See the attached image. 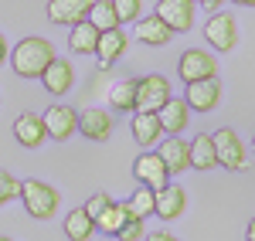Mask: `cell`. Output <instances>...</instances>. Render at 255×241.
Segmentation results:
<instances>
[{"mask_svg": "<svg viewBox=\"0 0 255 241\" xmlns=\"http://www.w3.org/2000/svg\"><path fill=\"white\" fill-rule=\"evenodd\" d=\"M41 85H44L51 95H65V92L75 85V68H72V61L55 55V58L48 61V68L41 72Z\"/></svg>", "mask_w": 255, "mask_h": 241, "instance_id": "7c38bea8", "label": "cell"}, {"mask_svg": "<svg viewBox=\"0 0 255 241\" xmlns=\"http://www.w3.org/2000/svg\"><path fill=\"white\" fill-rule=\"evenodd\" d=\"M89 7H92V0H48V17H51V24L72 27V24L85 20Z\"/></svg>", "mask_w": 255, "mask_h": 241, "instance_id": "e0dca14e", "label": "cell"}, {"mask_svg": "<svg viewBox=\"0 0 255 241\" xmlns=\"http://www.w3.org/2000/svg\"><path fill=\"white\" fill-rule=\"evenodd\" d=\"M157 157L163 160V166H167V173H170V177H174V173H184V170H191L187 143L177 140V136H170V140H163V136H160V143H157Z\"/></svg>", "mask_w": 255, "mask_h": 241, "instance_id": "9a60e30c", "label": "cell"}, {"mask_svg": "<svg viewBox=\"0 0 255 241\" xmlns=\"http://www.w3.org/2000/svg\"><path fill=\"white\" fill-rule=\"evenodd\" d=\"M17 190H20V180L10 173V170H0V207H3L7 201H14Z\"/></svg>", "mask_w": 255, "mask_h": 241, "instance_id": "f1b7e54d", "label": "cell"}, {"mask_svg": "<svg viewBox=\"0 0 255 241\" xmlns=\"http://www.w3.org/2000/svg\"><path fill=\"white\" fill-rule=\"evenodd\" d=\"M3 61H7V38L0 34V65H3Z\"/></svg>", "mask_w": 255, "mask_h": 241, "instance_id": "836d02e7", "label": "cell"}, {"mask_svg": "<svg viewBox=\"0 0 255 241\" xmlns=\"http://www.w3.org/2000/svg\"><path fill=\"white\" fill-rule=\"evenodd\" d=\"M163 102H170V81L163 75L136 79V112H160Z\"/></svg>", "mask_w": 255, "mask_h": 241, "instance_id": "8992f818", "label": "cell"}, {"mask_svg": "<svg viewBox=\"0 0 255 241\" xmlns=\"http://www.w3.org/2000/svg\"><path fill=\"white\" fill-rule=\"evenodd\" d=\"M0 241H10V238H0Z\"/></svg>", "mask_w": 255, "mask_h": 241, "instance_id": "74e56055", "label": "cell"}, {"mask_svg": "<svg viewBox=\"0 0 255 241\" xmlns=\"http://www.w3.org/2000/svg\"><path fill=\"white\" fill-rule=\"evenodd\" d=\"M99 27H92L89 20H79V24H72V31H68V48H72V55H96V44H99Z\"/></svg>", "mask_w": 255, "mask_h": 241, "instance_id": "7402d4cb", "label": "cell"}, {"mask_svg": "<svg viewBox=\"0 0 255 241\" xmlns=\"http://www.w3.org/2000/svg\"><path fill=\"white\" fill-rule=\"evenodd\" d=\"M187 157H191V166H194V170H215L218 157H215L211 133H197L194 140L187 143Z\"/></svg>", "mask_w": 255, "mask_h": 241, "instance_id": "44dd1931", "label": "cell"}, {"mask_svg": "<svg viewBox=\"0 0 255 241\" xmlns=\"http://www.w3.org/2000/svg\"><path fill=\"white\" fill-rule=\"evenodd\" d=\"M96 235V221L85 214V207H75L65 214V238L68 241H89Z\"/></svg>", "mask_w": 255, "mask_h": 241, "instance_id": "cb8c5ba5", "label": "cell"}, {"mask_svg": "<svg viewBox=\"0 0 255 241\" xmlns=\"http://www.w3.org/2000/svg\"><path fill=\"white\" fill-rule=\"evenodd\" d=\"M184 211H187V194H184V187H177V183L167 180L157 194H153V214H157L160 221H177Z\"/></svg>", "mask_w": 255, "mask_h": 241, "instance_id": "30bf717a", "label": "cell"}, {"mask_svg": "<svg viewBox=\"0 0 255 241\" xmlns=\"http://www.w3.org/2000/svg\"><path fill=\"white\" fill-rule=\"evenodd\" d=\"M20 204H24V211L34 218V221H51L55 214H58V190L51 187V183L44 180H20V190H17Z\"/></svg>", "mask_w": 255, "mask_h": 241, "instance_id": "7a4b0ae2", "label": "cell"}, {"mask_svg": "<svg viewBox=\"0 0 255 241\" xmlns=\"http://www.w3.org/2000/svg\"><path fill=\"white\" fill-rule=\"evenodd\" d=\"M14 136H17L20 146L38 150L41 143L48 140V133H44V119H41L38 112H20L17 119H14Z\"/></svg>", "mask_w": 255, "mask_h": 241, "instance_id": "2e32d148", "label": "cell"}, {"mask_svg": "<svg viewBox=\"0 0 255 241\" xmlns=\"http://www.w3.org/2000/svg\"><path fill=\"white\" fill-rule=\"evenodd\" d=\"M153 194H157L153 187L139 183V187H136V194H133V197L126 201V207H129V214H133V218H143V221H146V218L153 214Z\"/></svg>", "mask_w": 255, "mask_h": 241, "instance_id": "4316f807", "label": "cell"}, {"mask_svg": "<svg viewBox=\"0 0 255 241\" xmlns=\"http://www.w3.org/2000/svg\"><path fill=\"white\" fill-rule=\"evenodd\" d=\"M116 238L119 241H143V218H129V221L116 231Z\"/></svg>", "mask_w": 255, "mask_h": 241, "instance_id": "f546056e", "label": "cell"}, {"mask_svg": "<svg viewBox=\"0 0 255 241\" xmlns=\"http://www.w3.org/2000/svg\"><path fill=\"white\" fill-rule=\"evenodd\" d=\"M194 3H201V7H208V10H218L225 0H194Z\"/></svg>", "mask_w": 255, "mask_h": 241, "instance_id": "d6a6232c", "label": "cell"}, {"mask_svg": "<svg viewBox=\"0 0 255 241\" xmlns=\"http://www.w3.org/2000/svg\"><path fill=\"white\" fill-rule=\"evenodd\" d=\"M184 102H187L191 112H215L218 102H221V81H218V79L191 81L187 92H184Z\"/></svg>", "mask_w": 255, "mask_h": 241, "instance_id": "9c48e42d", "label": "cell"}, {"mask_svg": "<svg viewBox=\"0 0 255 241\" xmlns=\"http://www.w3.org/2000/svg\"><path fill=\"white\" fill-rule=\"evenodd\" d=\"M211 143H215L218 166H225V170H245L249 150H245V143L238 140V133H235V129L221 126L218 133H211Z\"/></svg>", "mask_w": 255, "mask_h": 241, "instance_id": "3957f363", "label": "cell"}, {"mask_svg": "<svg viewBox=\"0 0 255 241\" xmlns=\"http://www.w3.org/2000/svg\"><path fill=\"white\" fill-rule=\"evenodd\" d=\"M252 153H255V136H252Z\"/></svg>", "mask_w": 255, "mask_h": 241, "instance_id": "8d00e7d4", "label": "cell"}, {"mask_svg": "<svg viewBox=\"0 0 255 241\" xmlns=\"http://www.w3.org/2000/svg\"><path fill=\"white\" fill-rule=\"evenodd\" d=\"M146 241H177L170 231H153V235H146Z\"/></svg>", "mask_w": 255, "mask_h": 241, "instance_id": "1f68e13d", "label": "cell"}, {"mask_svg": "<svg viewBox=\"0 0 255 241\" xmlns=\"http://www.w3.org/2000/svg\"><path fill=\"white\" fill-rule=\"evenodd\" d=\"M194 14H197V3L194 0H160L157 3V17L174 31V34H184L194 27Z\"/></svg>", "mask_w": 255, "mask_h": 241, "instance_id": "ba28073f", "label": "cell"}, {"mask_svg": "<svg viewBox=\"0 0 255 241\" xmlns=\"http://www.w3.org/2000/svg\"><path fill=\"white\" fill-rule=\"evenodd\" d=\"M133 177L139 183H146V187H153V190H160L163 183L170 180V173H167L163 160L157 157V150H143L136 160H133Z\"/></svg>", "mask_w": 255, "mask_h": 241, "instance_id": "8fae6325", "label": "cell"}, {"mask_svg": "<svg viewBox=\"0 0 255 241\" xmlns=\"http://www.w3.org/2000/svg\"><path fill=\"white\" fill-rule=\"evenodd\" d=\"M41 119H44L48 140H55V143H65V140H72V136L79 133V112H75L72 105H51Z\"/></svg>", "mask_w": 255, "mask_h": 241, "instance_id": "52a82bcc", "label": "cell"}, {"mask_svg": "<svg viewBox=\"0 0 255 241\" xmlns=\"http://www.w3.org/2000/svg\"><path fill=\"white\" fill-rule=\"evenodd\" d=\"M109 201H113V197H109V194H92V197H89V201L82 204V207H85V214H89V218H92V221H96L99 214H102V211H106V207H109Z\"/></svg>", "mask_w": 255, "mask_h": 241, "instance_id": "4dcf8cb0", "label": "cell"}, {"mask_svg": "<svg viewBox=\"0 0 255 241\" xmlns=\"http://www.w3.org/2000/svg\"><path fill=\"white\" fill-rule=\"evenodd\" d=\"M136 38H139V44H146V48H163V44H170L174 31H170L157 14H150V17L136 20Z\"/></svg>", "mask_w": 255, "mask_h": 241, "instance_id": "ffe728a7", "label": "cell"}, {"mask_svg": "<svg viewBox=\"0 0 255 241\" xmlns=\"http://www.w3.org/2000/svg\"><path fill=\"white\" fill-rule=\"evenodd\" d=\"M113 7H116L119 24H133L143 14V0H113Z\"/></svg>", "mask_w": 255, "mask_h": 241, "instance_id": "83f0119b", "label": "cell"}, {"mask_svg": "<svg viewBox=\"0 0 255 241\" xmlns=\"http://www.w3.org/2000/svg\"><path fill=\"white\" fill-rule=\"evenodd\" d=\"M232 3H238V7H255V0H232Z\"/></svg>", "mask_w": 255, "mask_h": 241, "instance_id": "e575fe53", "label": "cell"}, {"mask_svg": "<svg viewBox=\"0 0 255 241\" xmlns=\"http://www.w3.org/2000/svg\"><path fill=\"white\" fill-rule=\"evenodd\" d=\"M204 41L215 48V51H232L238 44V20L228 10H215L208 24H204Z\"/></svg>", "mask_w": 255, "mask_h": 241, "instance_id": "5b68a950", "label": "cell"}, {"mask_svg": "<svg viewBox=\"0 0 255 241\" xmlns=\"http://www.w3.org/2000/svg\"><path fill=\"white\" fill-rule=\"evenodd\" d=\"M157 116H160L163 133L180 136V133L187 129V122H191V109H187V102H184V99H174V95H170V102H163V105H160Z\"/></svg>", "mask_w": 255, "mask_h": 241, "instance_id": "d6986e66", "label": "cell"}, {"mask_svg": "<svg viewBox=\"0 0 255 241\" xmlns=\"http://www.w3.org/2000/svg\"><path fill=\"white\" fill-rule=\"evenodd\" d=\"M126 31L123 27H113V31H102L99 34V44H96V55H99V68H109V65H116L123 55H126Z\"/></svg>", "mask_w": 255, "mask_h": 241, "instance_id": "5bb4252c", "label": "cell"}, {"mask_svg": "<svg viewBox=\"0 0 255 241\" xmlns=\"http://www.w3.org/2000/svg\"><path fill=\"white\" fill-rule=\"evenodd\" d=\"M113 129H116V122H113V116L106 109H89V112L79 116V133L92 143H106L113 136Z\"/></svg>", "mask_w": 255, "mask_h": 241, "instance_id": "4fadbf2b", "label": "cell"}, {"mask_svg": "<svg viewBox=\"0 0 255 241\" xmlns=\"http://www.w3.org/2000/svg\"><path fill=\"white\" fill-rule=\"evenodd\" d=\"M51 58H55V44L48 38H24L10 51V68L20 79H41Z\"/></svg>", "mask_w": 255, "mask_h": 241, "instance_id": "6da1fadb", "label": "cell"}, {"mask_svg": "<svg viewBox=\"0 0 255 241\" xmlns=\"http://www.w3.org/2000/svg\"><path fill=\"white\" fill-rule=\"evenodd\" d=\"M249 241H255V218L249 221Z\"/></svg>", "mask_w": 255, "mask_h": 241, "instance_id": "d590c367", "label": "cell"}, {"mask_svg": "<svg viewBox=\"0 0 255 241\" xmlns=\"http://www.w3.org/2000/svg\"><path fill=\"white\" fill-rule=\"evenodd\" d=\"M177 75L184 85H191V81H201V79H218V61L211 58V51H204V48H187L180 61H177Z\"/></svg>", "mask_w": 255, "mask_h": 241, "instance_id": "277c9868", "label": "cell"}, {"mask_svg": "<svg viewBox=\"0 0 255 241\" xmlns=\"http://www.w3.org/2000/svg\"><path fill=\"white\" fill-rule=\"evenodd\" d=\"M129 218H133V214H129L126 201H109V207H106V211L96 218V231L109 235V238H116V231H119L126 221H129Z\"/></svg>", "mask_w": 255, "mask_h": 241, "instance_id": "603a6c76", "label": "cell"}, {"mask_svg": "<svg viewBox=\"0 0 255 241\" xmlns=\"http://www.w3.org/2000/svg\"><path fill=\"white\" fill-rule=\"evenodd\" d=\"M109 105L116 112H136V79H123L109 88Z\"/></svg>", "mask_w": 255, "mask_h": 241, "instance_id": "d4e9b609", "label": "cell"}, {"mask_svg": "<svg viewBox=\"0 0 255 241\" xmlns=\"http://www.w3.org/2000/svg\"><path fill=\"white\" fill-rule=\"evenodd\" d=\"M85 20L99 27V31H113V27H123L116 17V7H113V0H92V7H89V14Z\"/></svg>", "mask_w": 255, "mask_h": 241, "instance_id": "484cf974", "label": "cell"}, {"mask_svg": "<svg viewBox=\"0 0 255 241\" xmlns=\"http://www.w3.org/2000/svg\"><path fill=\"white\" fill-rule=\"evenodd\" d=\"M129 129H133V140H136L143 150L157 146L160 136H163V126H160V116H157V112H133Z\"/></svg>", "mask_w": 255, "mask_h": 241, "instance_id": "ac0fdd59", "label": "cell"}]
</instances>
